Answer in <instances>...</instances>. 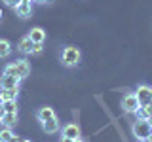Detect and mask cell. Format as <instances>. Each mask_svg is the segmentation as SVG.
<instances>
[{
  "label": "cell",
  "instance_id": "3",
  "mask_svg": "<svg viewBox=\"0 0 152 142\" xmlns=\"http://www.w3.org/2000/svg\"><path fill=\"white\" fill-rule=\"evenodd\" d=\"M80 59H82V53H80V49L74 47V46H66V47H63V51H61V63L65 66H76L80 63Z\"/></svg>",
  "mask_w": 152,
  "mask_h": 142
},
{
  "label": "cell",
  "instance_id": "12",
  "mask_svg": "<svg viewBox=\"0 0 152 142\" xmlns=\"http://www.w3.org/2000/svg\"><path fill=\"white\" fill-rule=\"evenodd\" d=\"M36 117H38V121H40V123H44L48 120H51V117H55V112H53V108L44 106V108H40V110L36 112Z\"/></svg>",
  "mask_w": 152,
  "mask_h": 142
},
{
  "label": "cell",
  "instance_id": "14",
  "mask_svg": "<svg viewBox=\"0 0 152 142\" xmlns=\"http://www.w3.org/2000/svg\"><path fill=\"white\" fill-rule=\"evenodd\" d=\"M12 53V44L8 40H0V59H6Z\"/></svg>",
  "mask_w": 152,
  "mask_h": 142
},
{
  "label": "cell",
  "instance_id": "21",
  "mask_svg": "<svg viewBox=\"0 0 152 142\" xmlns=\"http://www.w3.org/2000/svg\"><path fill=\"white\" fill-rule=\"evenodd\" d=\"M6 116V110H4V106H2V102H0V120Z\"/></svg>",
  "mask_w": 152,
  "mask_h": 142
},
{
  "label": "cell",
  "instance_id": "29",
  "mask_svg": "<svg viewBox=\"0 0 152 142\" xmlns=\"http://www.w3.org/2000/svg\"><path fill=\"white\" fill-rule=\"evenodd\" d=\"M150 108H152V102H150Z\"/></svg>",
  "mask_w": 152,
  "mask_h": 142
},
{
  "label": "cell",
  "instance_id": "4",
  "mask_svg": "<svg viewBox=\"0 0 152 142\" xmlns=\"http://www.w3.org/2000/svg\"><path fill=\"white\" fill-rule=\"evenodd\" d=\"M139 108H141V104H139V101H137L135 93H127L126 97L122 99V110H124V112L133 114V112L139 110Z\"/></svg>",
  "mask_w": 152,
  "mask_h": 142
},
{
  "label": "cell",
  "instance_id": "30",
  "mask_svg": "<svg viewBox=\"0 0 152 142\" xmlns=\"http://www.w3.org/2000/svg\"><path fill=\"white\" fill-rule=\"evenodd\" d=\"M28 2H32V0H28Z\"/></svg>",
  "mask_w": 152,
  "mask_h": 142
},
{
  "label": "cell",
  "instance_id": "26",
  "mask_svg": "<svg viewBox=\"0 0 152 142\" xmlns=\"http://www.w3.org/2000/svg\"><path fill=\"white\" fill-rule=\"evenodd\" d=\"M137 142H148V140H137Z\"/></svg>",
  "mask_w": 152,
  "mask_h": 142
},
{
  "label": "cell",
  "instance_id": "17",
  "mask_svg": "<svg viewBox=\"0 0 152 142\" xmlns=\"http://www.w3.org/2000/svg\"><path fill=\"white\" fill-rule=\"evenodd\" d=\"M13 138H15V135L12 133L10 127H4V129L0 131V142H12Z\"/></svg>",
  "mask_w": 152,
  "mask_h": 142
},
{
  "label": "cell",
  "instance_id": "19",
  "mask_svg": "<svg viewBox=\"0 0 152 142\" xmlns=\"http://www.w3.org/2000/svg\"><path fill=\"white\" fill-rule=\"evenodd\" d=\"M21 2H23V0H4V4H6V6H10V8H13V9H15Z\"/></svg>",
  "mask_w": 152,
  "mask_h": 142
},
{
  "label": "cell",
  "instance_id": "10",
  "mask_svg": "<svg viewBox=\"0 0 152 142\" xmlns=\"http://www.w3.org/2000/svg\"><path fill=\"white\" fill-rule=\"evenodd\" d=\"M28 38H31L34 44H44L46 42V30L40 28V27H34V28H31V32H28Z\"/></svg>",
  "mask_w": 152,
  "mask_h": 142
},
{
  "label": "cell",
  "instance_id": "9",
  "mask_svg": "<svg viewBox=\"0 0 152 142\" xmlns=\"http://www.w3.org/2000/svg\"><path fill=\"white\" fill-rule=\"evenodd\" d=\"M63 136H66V138H80V127L76 125V123H66V125L63 127Z\"/></svg>",
  "mask_w": 152,
  "mask_h": 142
},
{
  "label": "cell",
  "instance_id": "16",
  "mask_svg": "<svg viewBox=\"0 0 152 142\" xmlns=\"http://www.w3.org/2000/svg\"><path fill=\"white\" fill-rule=\"evenodd\" d=\"M135 114H137V117H141V120H150V117H152V108H150V104H148V106H141Z\"/></svg>",
  "mask_w": 152,
  "mask_h": 142
},
{
  "label": "cell",
  "instance_id": "15",
  "mask_svg": "<svg viewBox=\"0 0 152 142\" xmlns=\"http://www.w3.org/2000/svg\"><path fill=\"white\" fill-rule=\"evenodd\" d=\"M0 123H2L4 127H10V129H12V127L17 123V114H6V116L0 120Z\"/></svg>",
  "mask_w": 152,
  "mask_h": 142
},
{
  "label": "cell",
  "instance_id": "13",
  "mask_svg": "<svg viewBox=\"0 0 152 142\" xmlns=\"http://www.w3.org/2000/svg\"><path fill=\"white\" fill-rule=\"evenodd\" d=\"M59 125L61 123H59V120H57V116H55V117H51V120L42 123V129H44L46 133H50V135H53V133L59 131Z\"/></svg>",
  "mask_w": 152,
  "mask_h": 142
},
{
  "label": "cell",
  "instance_id": "24",
  "mask_svg": "<svg viewBox=\"0 0 152 142\" xmlns=\"http://www.w3.org/2000/svg\"><path fill=\"white\" fill-rule=\"evenodd\" d=\"M72 142H84V140H82V138H76V140H72Z\"/></svg>",
  "mask_w": 152,
  "mask_h": 142
},
{
  "label": "cell",
  "instance_id": "27",
  "mask_svg": "<svg viewBox=\"0 0 152 142\" xmlns=\"http://www.w3.org/2000/svg\"><path fill=\"white\" fill-rule=\"evenodd\" d=\"M0 19H2V9H0Z\"/></svg>",
  "mask_w": 152,
  "mask_h": 142
},
{
  "label": "cell",
  "instance_id": "22",
  "mask_svg": "<svg viewBox=\"0 0 152 142\" xmlns=\"http://www.w3.org/2000/svg\"><path fill=\"white\" fill-rule=\"evenodd\" d=\"M32 2H38V4H50L51 0H32Z\"/></svg>",
  "mask_w": 152,
  "mask_h": 142
},
{
  "label": "cell",
  "instance_id": "2",
  "mask_svg": "<svg viewBox=\"0 0 152 142\" xmlns=\"http://www.w3.org/2000/svg\"><path fill=\"white\" fill-rule=\"evenodd\" d=\"M28 72H31V64L27 61H15V63H10L6 68H4V74L10 76H17L19 80H25Z\"/></svg>",
  "mask_w": 152,
  "mask_h": 142
},
{
  "label": "cell",
  "instance_id": "18",
  "mask_svg": "<svg viewBox=\"0 0 152 142\" xmlns=\"http://www.w3.org/2000/svg\"><path fill=\"white\" fill-rule=\"evenodd\" d=\"M4 110H6V114H17V101H6L2 102Z\"/></svg>",
  "mask_w": 152,
  "mask_h": 142
},
{
  "label": "cell",
  "instance_id": "1",
  "mask_svg": "<svg viewBox=\"0 0 152 142\" xmlns=\"http://www.w3.org/2000/svg\"><path fill=\"white\" fill-rule=\"evenodd\" d=\"M133 135H135L137 140H148L152 136V125L148 120H141V117H137L135 121H133V127H131Z\"/></svg>",
  "mask_w": 152,
  "mask_h": 142
},
{
  "label": "cell",
  "instance_id": "20",
  "mask_svg": "<svg viewBox=\"0 0 152 142\" xmlns=\"http://www.w3.org/2000/svg\"><path fill=\"white\" fill-rule=\"evenodd\" d=\"M42 47H44V44H34V47H32V55L42 53Z\"/></svg>",
  "mask_w": 152,
  "mask_h": 142
},
{
  "label": "cell",
  "instance_id": "8",
  "mask_svg": "<svg viewBox=\"0 0 152 142\" xmlns=\"http://www.w3.org/2000/svg\"><path fill=\"white\" fill-rule=\"evenodd\" d=\"M15 13H17L21 19L31 17V15H32V2H28V0H23V2L15 8Z\"/></svg>",
  "mask_w": 152,
  "mask_h": 142
},
{
  "label": "cell",
  "instance_id": "6",
  "mask_svg": "<svg viewBox=\"0 0 152 142\" xmlns=\"http://www.w3.org/2000/svg\"><path fill=\"white\" fill-rule=\"evenodd\" d=\"M21 80L17 76H10V74H2L0 78V89H10V87H19Z\"/></svg>",
  "mask_w": 152,
  "mask_h": 142
},
{
  "label": "cell",
  "instance_id": "28",
  "mask_svg": "<svg viewBox=\"0 0 152 142\" xmlns=\"http://www.w3.org/2000/svg\"><path fill=\"white\" fill-rule=\"evenodd\" d=\"M150 95H152V87H150Z\"/></svg>",
  "mask_w": 152,
  "mask_h": 142
},
{
  "label": "cell",
  "instance_id": "7",
  "mask_svg": "<svg viewBox=\"0 0 152 142\" xmlns=\"http://www.w3.org/2000/svg\"><path fill=\"white\" fill-rule=\"evenodd\" d=\"M32 47H34V42L28 38V34L23 36L21 40H19V44H17V49L21 51L23 55H32Z\"/></svg>",
  "mask_w": 152,
  "mask_h": 142
},
{
  "label": "cell",
  "instance_id": "11",
  "mask_svg": "<svg viewBox=\"0 0 152 142\" xmlns=\"http://www.w3.org/2000/svg\"><path fill=\"white\" fill-rule=\"evenodd\" d=\"M19 87H10V89H0V102L6 101H17Z\"/></svg>",
  "mask_w": 152,
  "mask_h": 142
},
{
  "label": "cell",
  "instance_id": "23",
  "mask_svg": "<svg viewBox=\"0 0 152 142\" xmlns=\"http://www.w3.org/2000/svg\"><path fill=\"white\" fill-rule=\"evenodd\" d=\"M59 142H72V138H66V136H61Z\"/></svg>",
  "mask_w": 152,
  "mask_h": 142
},
{
  "label": "cell",
  "instance_id": "5",
  "mask_svg": "<svg viewBox=\"0 0 152 142\" xmlns=\"http://www.w3.org/2000/svg\"><path fill=\"white\" fill-rule=\"evenodd\" d=\"M135 97H137V101H139L141 106H148V104L152 102V95H150V87L148 85H139L137 87V91H135Z\"/></svg>",
  "mask_w": 152,
  "mask_h": 142
},
{
  "label": "cell",
  "instance_id": "25",
  "mask_svg": "<svg viewBox=\"0 0 152 142\" xmlns=\"http://www.w3.org/2000/svg\"><path fill=\"white\" fill-rule=\"evenodd\" d=\"M21 142H31V140H25V138H21Z\"/></svg>",
  "mask_w": 152,
  "mask_h": 142
}]
</instances>
